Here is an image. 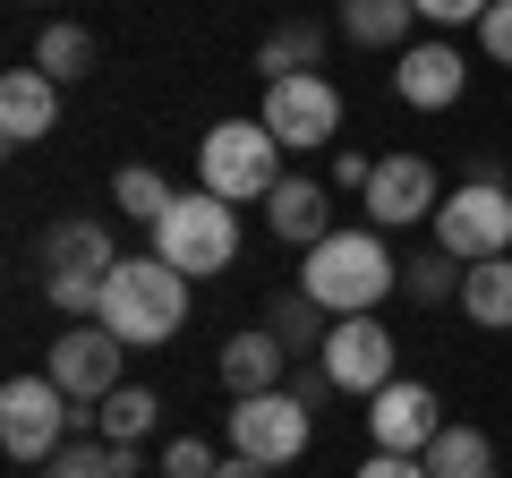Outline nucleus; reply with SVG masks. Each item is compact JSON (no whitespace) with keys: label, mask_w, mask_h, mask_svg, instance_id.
<instances>
[{"label":"nucleus","mask_w":512,"mask_h":478,"mask_svg":"<svg viewBox=\"0 0 512 478\" xmlns=\"http://www.w3.org/2000/svg\"><path fill=\"white\" fill-rule=\"evenodd\" d=\"M393 282H402V265H393V248H384L376 222H359V231H325L308 248V265H299V291H308L325 316H376Z\"/></svg>","instance_id":"nucleus-1"},{"label":"nucleus","mask_w":512,"mask_h":478,"mask_svg":"<svg viewBox=\"0 0 512 478\" xmlns=\"http://www.w3.org/2000/svg\"><path fill=\"white\" fill-rule=\"evenodd\" d=\"M94 325L111 342H128V350H163L188 325V274L163 265V257H120L111 282H103V316Z\"/></svg>","instance_id":"nucleus-2"},{"label":"nucleus","mask_w":512,"mask_h":478,"mask_svg":"<svg viewBox=\"0 0 512 478\" xmlns=\"http://www.w3.org/2000/svg\"><path fill=\"white\" fill-rule=\"evenodd\" d=\"M291 180L282 171V137L265 120H214L197 146V188H214L222 205H265L274 188Z\"/></svg>","instance_id":"nucleus-3"},{"label":"nucleus","mask_w":512,"mask_h":478,"mask_svg":"<svg viewBox=\"0 0 512 478\" xmlns=\"http://www.w3.org/2000/svg\"><path fill=\"white\" fill-rule=\"evenodd\" d=\"M154 257L180 265L188 282L222 274V265L239 257V205H222L214 188H188V197H171V214L154 222Z\"/></svg>","instance_id":"nucleus-4"},{"label":"nucleus","mask_w":512,"mask_h":478,"mask_svg":"<svg viewBox=\"0 0 512 478\" xmlns=\"http://www.w3.org/2000/svg\"><path fill=\"white\" fill-rule=\"evenodd\" d=\"M436 248L461 265L512 257V188L504 180H461L453 197L436 205Z\"/></svg>","instance_id":"nucleus-5"},{"label":"nucleus","mask_w":512,"mask_h":478,"mask_svg":"<svg viewBox=\"0 0 512 478\" xmlns=\"http://www.w3.org/2000/svg\"><path fill=\"white\" fill-rule=\"evenodd\" d=\"M77 427V402L52 376H9L0 385V453L9 461H52Z\"/></svg>","instance_id":"nucleus-6"},{"label":"nucleus","mask_w":512,"mask_h":478,"mask_svg":"<svg viewBox=\"0 0 512 478\" xmlns=\"http://www.w3.org/2000/svg\"><path fill=\"white\" fill-rule=\"evenodd\" d=\"M256 120L282 137V154H308V146H325V137L342 129V86H333L325 69H308V77H265V111H256Z\"/></svg>","instance_id":"nucleus-7"},{"label":"nucleus","mask_w":512,"mask_h":478,"mask_svg":"<svg viewBox=\"0 0 512 478\" xmlns=\"http://www.w3.org/2000/svg\"><path fill=\"white\" fill-rule=\"evenodd\" d=\"M308 419H316V410L282 385V393H248V402H231V419H222V427H231V453L282 470V461L308 453Z\"/></svg>","instance_id":"nucleus-8"},{"label":"nucleus","mask_w":512,"mask_h":478,"mask_svg":"<svg viewBox=\"0 0 512 478\" xmlns=\"http://www.w3.org/2000/svg\"><path fill=\"white\" fill-rule=\"evenodd\" d=\"M359 205H367V222H376V231H410V222H436L444 180H436V163H427V154H384Z\"/></svg>","instance_id":"nucleus-9"},{"label":"nucleus","mask_w":512,"mask_h":478,"mask_svg":"<svg viewBox=\"0 0 512 478\" xmlns=\"http://www.w3.org/2000/svg\"><path fill=\"white\" fill-rule=\"evenodd\" d=\"M444 427H453L444 402L427 385H410V376H393L384 393H367V436H376V453H427Z\"/></svg>","instance_id":"nucleus-10"},{"label":"nucleus","mask_w":512,"mask_h":478,"mask_svg":"<svg viewBox=\"0 0 512 478\" xmlns=\"http://www.w3.org/2000/svg\"><path fill=\"white\" fill-rule=\"evenodd\" d=\"M325 376H333V393H384L393 385V333H384L376 316H333Z\"/></svg>","instance_id":"nucleus-11"},{"label":"nucleus","mask_w":512,"mask_h":478,"mask_svg":"<svg viewBox=\"0 0 512 478\" xmlns=\"http://www.w3.org/2000/svg\"><path fill=\"white\" fill-rule=\"evenodd\" d=\"M120 350H128V342H111L103 325H69V333L52 342V368H43V376H52L69 402L94 410L103 393H120Z\"/></svg>","instance_id":"nucleus-12"},{"label":"nucleus","mask_w":512,"mask_h":478,"mask_svg":"<svg viewBox=\"0 0 512 478\" xmlns=\"http://www.w3.org/2000/svg\"><path fill=\"white\" fill-rule=\"evenodd\" d=\"M52 129H60V86L43 69H9L0 77V146L26 154V146H43Z\"/></svg>","instance_id":"nucleus-13"},{"label":"nucleus","mask_w":512,"mask_h":478,"mask_svg":"<svg viewBox=\"0 0 512 478\" xmlns=\"http://www.w3.org/2000/svg\"><path fill=\"white\" fill-rule=\"evenodd\" d=\"M461 86H470V69H461L453 43H410V52L393 60V94H402L410 111H444V103H461Z\"/></svg>","instance_id":"nucleus-14"},{"label":"nucleus","mask_w":512,"mask_h":478,"mask_svg":"<svg viewBox=\"0 0 512 478\" xmlns=\"http://www.w3.org/2000/svg\"><path fill=\"white\" fill-rule=\"evenodd\" d=\"M222 385H231V402H248V393H282V385H291V350H282L265 325L231 333V342H222Z\"/></svg>","instance_id":"nucleus-15"},{"label":"nucleus","mask_w":512,"mask_h":478,"mask_svg":"<svg viewBox=\"0 0 512 478\" xmlns=\"http://www.w3.org/2000/svg\"><path fill=\"white\" fill-rule=\"evenodd\" d=\"M111 265H120V248H111V231H103V222H52V239H43V274L111 282Z\"/></svg>","instance_id":"nucleus-16"},{"label":"nucleus","mask_w":512,"mask_h":478,"mask_svg":"<svg viewBox=\"0 0 512 478\" xmlns=\"http://www.w3.org/2000/svg\"><path fill=\"white\" fill-rule=\"evenodd\" d=\"M265 222H274V239H291V248H316V239L333 231V205H325V188L316 180H282L274 197H265Z\"/></svg>","instance_id":"nucleus-17"},{"label":"nucleus","mask_w":512,"mask_h":478,"mask_svg":"<svg viewBox=\"0 0 512 478\" xmlns=\"http://www.w3.org/2000/svg\"><path fill=\"white\" fill-rule=\"evenodd\" d=\"M333 18H342V35L367 43V52H410V26H419V9H410V0H342Z\"/></svg>","instance_id":"nucleus-18"},{"label":"nucleus","mask_w":512,"mask_h":478,"mask_svg":"<svg viewBox=\"0 0 512 478\" xmlns=\"http://www.w3.org/2000/svg\"><path fill=\"white\" fill-rule=\"evenodd\" d=\"M265 333H274V342L291 350V359H325V333H333V316L316 308L308 291H282L274 308H265Z\"/></svg>","instance_id":"nucleus-19"},{"label":"nucleus","mask_w":512,"mask_h":478,"mask_svg":"<svg viewBox=\"0 0 512 478\" xmlns=\"http://www.w3.org/2000/svg\"><path fill=\"white\" fill-rule=\"evenodd\" d=\"M94 60H103V43L86 35V26H69V18H52L35 35V69L52 77V86H77V77H94Z\"/></svg>","instance_id":"nucleus-20"},{"label":"nucleus","mask_w":512,"mask_h":478,"mask_svg":"<svg viewBox=\"0 0 512 478\" xmlns=\"http://www.w3.org/2000/svg\"><path fill=\"white\" fill-rule=\"evenodd\" d=\"M461 316L487 333H512V257H487L461 274Z\"/></svg>","instance_id":"nucleus-21"},{"label":"nucleus","mask_w":512,"mask_h":478,"mask_svg":"<svg viewBox=\"0 0 512 478\" xmlns=\"http://www.w3.org/2000/svg\"><path fill=\"white\" fill-rule=\"evenodd\" d=\"M154 419H163V393H154V385H120V393H103V402H94L103 444H146Z\"/></svg>","instance_id":"nucleus-22"},{"label":"nucleus","mask_w":512,"mask_h":478,"mask_svg":"<svg viewBox=\"0 0 512 478\" xmlns=\"http://www.w3.org/2000/svg\"><path fill=\"white\" fill-rule=\"evenodd\" d=\"M419 461H427V478H495V444L478 427H444Z\"/></svg>","instance_id":"nucleus-23"},{"label":"nucleus","mask_w":512,"mask_h":478,"mask_svg":"<svg viewBox=\"0 0 512 478\" xmlns=\"http://www.w3.org/2000/svg\"><path fill=\"white\" fill-rule=\"evenodd\" d=\"M316 60H325V26L291 18V26H274V35H265V52H256V69H265V77H308Z\"/></svg>","instance_id":"nucleus-24"},{"label":"nucleus","mask_w":512,"mask_h":478,"mask_svg":"<svg viewBox=\"0 0 512 478\" xmlns=\"http://www.w3.org/2000/svg\"><path fill=\"white\" fill-rule=\"evenodd\" d=\"M111 197H120V214H128V222H146V231H154V222L171 214V197H180V188H171L154 163H128L120 180H111Z\"/></svg>","instance_id":"nucleus-25"},{"label":"nucleus","mask_w":512,"mask_h":478,"mask_svg":"<svg viewBox=\"0 0 512 478\" xmlns=\"http://www.w3.org/2000/svg\"><path fill=\"white\" fill-rule=\"evenodd\" d=\"M52 478H137V444H60L52 453Z\"/></svg>","instance_id":"nucleus-26"},{"label":"nucleus","mask_w":512,"mask_h":478,"mask_svg":"<svg viewBox=\"0 0 512 478\" xmlns=\"http://www.w3.org/2000/svg\"><path fill=\"white\" fill-rule=\"evenodd\" d=\"M461 274H470L461 257H444V248H419V257L402 265V291L419 299V308H444V299H461Z\"/></svg>","instance_id":"nucleus-27"},{"label":"nucleus","mask_w":512,"mask_h":478,"mask_svg":"<svg viewBox=\"0 0 512 478\" xmlns=\"http://www.w3.org/2000/svg\"><path fill=\"white\" fill-rule=\"evenodd\" d=\"M222 461H214V444L205 436H180V444H163V478H214Z\"/></svg>","instance_id":"nucleus-28"},{"label":"nucleus","mask_w":512,"mask_h":478,"mask_svg":"<svg viewBox=\"0 0 512 478\" xmlns=\"http://www.w3.org/2000/svg\"><path fill=\"white\" fill-rule=\"evenodd\" d=\"M478 43H487V60H504V69H512V0H495L487 18H478Z\"/></svg>","instance_id":"nucleus-29"},{"label":"nucleus","mask_w":512,"mask_h":478,"mask_svg":"<svg viewBox=\"0 0 512 478\" xmlns=\"http://www.w3.org/2000/svg\"><path fill=\"white\" fill-rule=\"evenodd\" d=\"M410 9H419V18H436V26H478L495 0H410Z\"/></svg>","instance_id":"nucleus-30"},{"label":"nucleus","mask_w":512,"mask_h":478,"mask_svg":"<svg viewBox=\"0 0 512 478\" xmlns=\"http://www.w3.org/2000/svg\"><path fill=\"white\" fill-rule=\"evenodd\" d=\"M350 478H427V461L419 453H376V461H359Z\"/></svg>","instance_id":"nucleus-31"},{"label":"nucleus","mask_w":512,"mask_h":478,"mask_svg":"<svg viewBox=\"0 0 512 478\" xmlns=\"http://www.w3.org/2000/svg\"><path fill=\"white\" fill-rule=\"evenodd\" d=\"M367 180H376V163H367V154H333V188H350V197H367Z\"/></svg>","instance_id":"nucleus-32"},{"label":"nucleus","mask_w":512,"mask_h":478,"mask_svg":"<svg viewBox=\"0 0 512 478\" xmlns=\"http://www.w3.org/2000/svg\"><path fill=\"white\" fill-rule=\"evenodd\" d=\"M214 478H265V461H248V453H231V461H222Z\"/></svg>","instance_id":"nucleus-33"}]
</instances>
